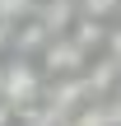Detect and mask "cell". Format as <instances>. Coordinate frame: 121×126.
I'll list each match as a JSON object with an SVG mask.
<instances>
[{
    "label": "cell",
    "mask_w": 121,
    "mask_h": 126,
    "mask_svg": "<svg viewBox=\"0 0 121 126\" xmlns=\"http://www.w3.org/2000/svg\"><path fill=\"white\" fill-rule=\"evenodd\" d=\"M42 94H47V75L37 70V61L33 56H5L0 61V103L5 108H14L19 117L28 112V108H37L42 103Z\"/></svg>",
    "instance_id": "obj_1"
},
{
    "label": "cell",
    "mask_w": 121,
    "mask_h": 126,
    "mask_svg": "<svg viewBox=\"0 0 121 126\" xmlns=\"http://www.w3.org/2000/svg\"><path fill=\"white\" fill-rule=\"evenodd\" d=\"M117 9H121V0H79V5H75V14H79V19H98V23H103V19H112Z\"/></svg>",
    "instance_id": "obj_2"
},
{
    "label": "cell",
    "mask_w": 121,
    "mask_h": 126,
    "mask_svg": "<svg viewBox=\"0 0 121 126\" xmlns=\"http://www.w3.org/2000/svg\"><path fill=\"white\" fill-rule=\"evenodd\" d=\"M103 47H107V61H112V65H121V23H117V28H107Z\"/></svg>",
    "instance_id": "obj_3"
},
{
    "label": "cell",
    "mask_w": 121,
    "mask_h": 126,
    "mask_svg": "<svg viewBox=\"0 0 121 126\" xmlns=\"http://www.w3.org/2000/svg\"><path fill=\"white\" fill-rule=\"evenodd\" d=\"M0 126H19V112H14V108H5V103H0Z\"/></svg>",
    "instance_id": "obj_4"
},
{
    "label": "cell",
    "mask_w": 121,
    "mask_h": 126,
    "mask_svg": "<svg viewBox=\"0 0 121 126\" xmlns=\"http://www.w3.org/2000/svg\"><path fill=\"white\" fill-rule=\"evenodd\" d=\"M107 117H112V126H121V98H117V103H107Z\"/></svg>",
    "instance_id": "obj_5"
}]
</instances>
